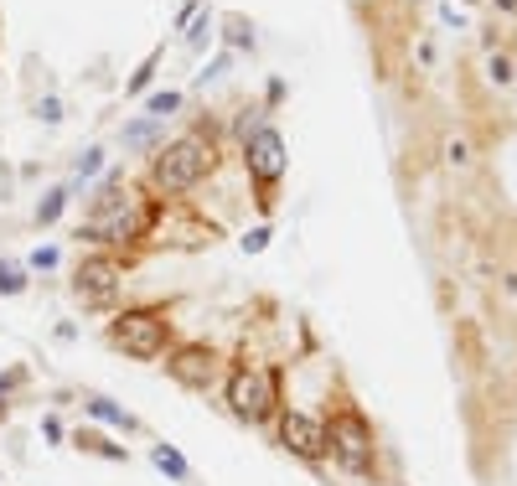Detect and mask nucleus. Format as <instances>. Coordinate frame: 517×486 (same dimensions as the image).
Segmentation results:
<instances>
[{
  "label": "nucleus",
  "instance_id": "nucleus-5",
  "mask_svg": "<svg viewBox=\"0 0 517 486\" xmlns=\"http://www.w3.org/2000/svg\"><path fill=\"white\" fill-rule=\"evenodd\" d=\"M150 212L140 197H125V202H114V207H104V212H88V223H83V233L78 238H88V243H99V249H130V243H140L145 233H150Z\"/></svg>",
  "mask_w": 517,
  "mask_h": 486
},
{
  "label": "nucleus",
  "instance_id": "nucleus-19",
  "mask_svg": "<svg viewBox=\"0 0 517 486\" xmlns=\"http://www.w3.org/2000/svg\"><path fill=\"white\" fill-rule=\"evenodd\" d=\"M228 37H233L238 47H249V42H254V32H249V21H238V16L228 21Z\"/></svg>",
  "mask_w": 517,
  "mask_h": 486
},
{
  "label": "nucleus",
  "instance_id": "nucleus-17",
  "mask_svg": "<svg viewBox=\"0 0 517 486\" xmlns=\"http://www.w3.org/2000/svg\"><path fill=\"white\" fill-rule=\"evenodd\" d=\"M63 207H68V192H47V202L37 207V223H57V218H63Z\"/></svg>",
  "mask_w": 517,
  "mask_h": 486
},
{
  "label": "nucleus",
  "instance_id": "nucleus-21",
  "mask_svg": "<svg viewBox=\"0 0 517 486\" xmlns=\"http://www.w3.org/2000/svg\"><path fill=\"white\" fill-rule=\"evenodd\" d=\"M37 114L47 119V125H57V119H63V104H57V99H42V104H37Z\"/></svg>",
  "mask_w": 517,
  "mask_h": 486
},
{
  "label": "nucleus",
  "instance_id": "nucleus-18",
  "mask_svg": "<svg viewBox=\"0 0 517 486\" xmlns=\"http://www.w3.org/2000/svg\"><path fill=\"white\" fill-rule=\"evenodd\" d=\"M202 42H212V16H197L187 32V47H202Z\"/></svg>",
  "mask_w": 517,
  "mask_h": 486
},
{
  "label": "nucleus",
  "instance_id": "nucleus-25",
  "mask_svg": "<svg viewBox=\"0 0 517 486\" xmlns=\"http://www.w3.org/2000/svg\"><path fill=\"white\" fill-rule=\"evenodd\" d=\"M150 73H156V57H150V63H145V68H140V73L130 78V94H140V88L150 83Z\"/></svg>",
  "mask_w": 517,
  "mask_h": 486
},
{
  "label": "nucleus",
  "instance_id": "nucleus-8",
  "mask_svg": "<svg viewBox=\"0 0 517 486\" xmlns=\"http://www.w3.org/2000/svg\"><path fill=\"white\" fill-rule=\"evenodd\" d=\"M119 285H125V264H119V254H109V249L88 254V259L78 264V275H73V295L83 300L88 311H104V306H114Z\"/></svg>",
  "mask_w": 517,
  "mask_h": 486
},
{
  "label": "nucleus",
  "instance_id": "nucleus-11",
  "mask_svg": "<svg viewBox=\"0 0 517 486\" xmlns=\"http://www.w3.org/2000/svg\"><path fill=\"white\" fill-rule=\"evenodd\" d=\"M73 445H78L83 455H99V461H130V450L114 445L104 430H73Z\"/></svg>",
  "mask_w": 517,
  "mask_h": 486
},
{
  "label": "nucleus",
  "instance_id": "nucleus-9",
  "mask_svg": "<svg viewBox=\"0 0 517 486\" xmlns=\"http://www.w3.org/2000/svg\"><path fill=\"white\" fill-rule=\"evenodd\" d=\"M243 166H249V181L254 187H280V176H285V166H290V156H285V140H280V130H254L249 140H243Z\"/></svg>",
  "mask_w": 517,
  "mask_h": 486
},
{
  "label": "nucleus",
  "instance_id": "nucleus-10",
  "mask_svg": "<svg viewBox=\"0 0 517 486\" xmlns=\"http://www.w3.org/2000/svg\"><path fill=\"white\" fill-rule=\"evenodd\" d=\"M83 409L94 414L99 424H109V430H125V435L135 430V414H130V409H119L114 399H104V393H88V399H83Z\"/></svg>",
  "mask_w": 517,
  "mask_h": 486
},
{
  "label": "nucleus",
  "instance_id": "nucleus-7",
  "mask_svg": "<svg viewBox=\"0 0 517 486\" xmlns=\"http://www.w3.org/2000/svg\"><path fill=\"white\" fill-rule=\"evenodd\" d=\"M166 373H171V383H181L187 393H207V388H218V378H223V357H218V347H207V342H176L166 352Z\"/></svg>",
  "mask_w": 517,
  "mask_h": 486
},
{
  "label": "nucleus",
  "instance_id": "nucleus-16",
  "mask_svg": "<svg viewBox=\"0 0 517 486\" xmlns=\"http://www.w3.org/2000/svg\"><path fill=\"white\" fill-rule=\"evenodd\" d=\"M486 78H492L497 88H507V83H517V68L507 63L502 52H492V57H486Z\"/></svg>",
  "mask_w": 517,
  "mask_h": 486
},
{
  "label": "nucleus",
  "instance_id": "nucleus-15",
  "mask_svg": "<svg viewBox=\"0 0 517 486\" xmlns=\"http://www.w3.org/2000/svg\"><path fill=\"white\" fill-rule=\"evenodd\" d=\"M181 109V94H176V88H166V94H150L145 99V114L150 119H166V114H176Z\"/></svg>",
  "mask_w": 517,
  "mask_h": 486
},
{
  "label": "nucleus",
  "instance_id": "nucleus-12",
  "mask_svg": "<svg viewBox=\"0 0 517 486\" xmlns=\"http://www.w3.org/2000/svg\"><path fill=\"white\" fill-rule=\"evenodd\" d=\"M150 466L166 471L171 481H192V466H187V455L171 450V445H150Z\"/></svg>",
  "mask_w": 517,
  "mask_h": 486
},
{
  "label": "nucleus",
  "instance_id": "nucleus-4",
  "mask_svg": "<svg viewBox=\"0 0 517 486\" xmlns=\"http://www.w3.org/2000/svg\"><path fill=\"white\" fill-rule=\"evenodd\" d=\"M326 455L337 461L347 476H373V461H378V435L373 424L362 419L357 409H337L326 419Z\"/></svg>",
  "mask_w": 517,
  "mask_h": 486
},
{
  "label": "nucleus",
  "instance_id": "nucleus-3",
  "mask_svg": "<svg viewBox=\"0 0 517 486\" xmlns=\"http://www.w3.org/2000/svg\"><path fill=\"white\" fill-rule=\"evenodd\" d=\"M109 347L114 352H125L135 362H166V352L176 347L171 337V316L161 306H125V311H114L109 321Z\"/></svg>",
  "mask_w": 517,
  "mask_h": 486
},
{
  "label": "nucleus",
  "instance_id": "nucleus-24",
  "mask_svg": "<svg viewBox=\"0 0 517 486\" xmlns=\"http://www.w3.org/2000/svg\"><path fill=\"white\" fill-rule=\"evenodd\" d=\"M42 435H47V440H63L68 430H63V419H57V414H47V419H42Z\"/></svg>",
  "mask_w": 517,
  "mask_h": 486
},
{
  "label": "nucleus",
  "instance_id": "nucleus-6",
  "mask_svg": "<svg viewBox=\"0 0 517 486\" xmlns=\"http://www.w3.org/2000/svg\"><path fill=\"white\" fill-rule=\"evenodd\" d=\"M275 445L285 455H295V461L321 466L326 461V419L306 414V409H280L275 414Z\"/></svg>",
  "mask_w": 517,
  "mask_h": 486
},
{
  "label": "nucleus",
  "instance_id": "nucleus-1",
  "mask_svg": "<svg viewBox=\"0 0 517 486\" xmlns=\"http://www.w3.org/2000/svg\"><path fill=\"white\" fill-rule=\"evenodd\" d=\"M212 161H218V145H212V135L202 130H187V135H176L156 150V161H150V187H156L161 197H181V192H192L207 181Z\"/></svg>",
  "mask_w": 517,
  "mask_h": 486
},
{
  "label": "nucleus",
  "instance_id": "nucleus-2",
  "mask_svg": "<svg viewBox=\"0 0 517 486\" xmlns=\"http://www.w3.org/2000/svg\"><path fill=\"white\" fill-rule=\"evenodd\" d=\"M223 404L238 424H269L285 404H280V373L259 368V362H233L223 373Z\"/></svg>",
  "mask_w": 517,
  "mask_h": 486
},
{
  "label": "nucleus",
  "instance_id": "nucleus-26",
  "mask_svg": "<svg viewBox=\"0 0 517 486\" xmlns=\"http://www.w3.org/2000/svg\"><path fill=\"white\" fill-rule=\"evenodd\" d=\"M52 264H57V249H37L32 254V269H52Z\"/></svg>",
  "mask_w": 517,
  "mask_h": 486
},
{
  "label": "nucleus",
  "instance_id": "nucleus-27",
  "mask_svg": "<svg viewBox=\"0 0 517 486\" xmlns=\"http://www.w3.org/2000/svg\"><path fill=\"white\" fill-rule=\"evenodd\" d=\"M6 414H11V393H6V388H0V419H6Z\"/></svg>",
  "mask_w": 517,
  "mask_h": 486
},
{
  "label": "nucleus",
  "instance_id": "nucleus-20",
  "mask_svg": "<svg viewBox=\"0 0 517 486\" xmlns=\"http://www.w3.org/2000/svg\"><path fill=\"white\" fill-rule=\"evenodd\" d=\"M264 243H269V228H254V233H243V249H249V254H259Z\"/></svg>",
  "mask_w": 517,
  "mask_h": 486
},
{
  "label": "nucleus",
  "instance_id": "nucleus-13",
  "mask_svg": "<svg viewBox=\"0 0 517 486\" xmlns=\"http://www.w3.org/2000/svg\"><path fill=\"white\" fill-rule=\"evenodd\" d=\"M161 125H166V119H140V125H125V145H156L161 140Z\"/></svg>",
  "mask_w": 517,
  "mask_h": 486
},
{
  "label": "nucleus",
  "instance_id": "nucleus-22",
  "mask_svg": "<svg viewBox=\"0 0 517 486\" xmlns=\"http://www.w3.org/2000/svg\"><path fill=\"white\" fill-rule=\"evenodd\" d=\"M471 161V145L466 140H450V166H466Z\"/></svg>",
  "mask_w": 517,
  "mask_h": 486
},
{
  "label": "nucleus",
  "instance_id": "nucleus-23",
  "mask_svg": "<svg viewBox=\"0 0 517 486\" xmlns=\"http://www.w3.org/2000/svg\"><path fill=\"white\" fill-rule=\"evenodd\" d=\"M99 156H104V150H88V156H78V176H94V171H99Z\"/></svg>",
  "mask_w": 517,
  "mask_h": 486
},
{
  "label": "nucleus",
  "instance_id": "nucleus-14",
  "mask_svg": "<svg viewBox=\"0 0 517 486\" xmlns=\"http://www.w3.org/2000/svg\"><path fill=\"white\" fill-rule=\"evenodd\" d=\"M0 295H26V269L11 259H0Z\"/></svg>",
  "mask_w": 517,
  "mask_h": 486
}]
</instances>
